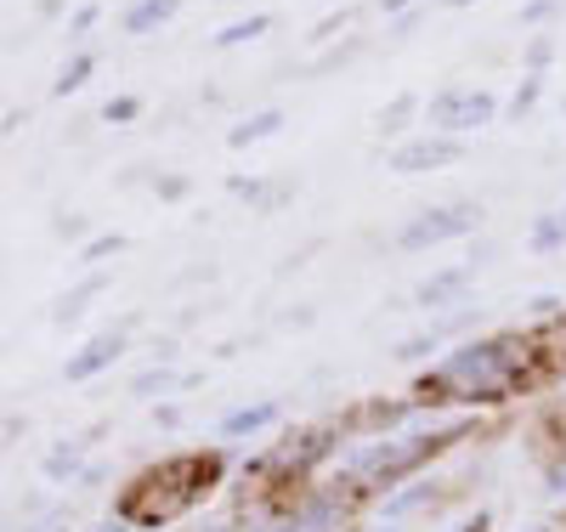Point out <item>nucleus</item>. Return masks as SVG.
I'll return each mask as SVG.
<instances>
[{
    "label": "nucleus",
    "mask_w": 566,
    "mask_h": 532,
    "mask_svg": "<svg viewBox=\"0 0 566 532\" xmlns=\"http://www.w3.org/2000/svg\"><path fill=\"white\" fill-rule=\"evenodd\" d=\"M154 419H159L165 430H176V425H181V408H176V403H165V408H154Z\"/></svg>",
    "instance_id": "nucleus-37"
},
{
    "label": "nucleus",
    "mask_w": 566,
    "mask_h": 532,
    "mask_svg": "<svg viewBox=\"0 0 566 532\" xmlns=\"http://www.w3.org/2000/svg\"><path fill=\"white\" fill-rule=\"evenodd\" d=\"M527 532H555V526H527Z\"/></svg>",
    "instance_id": "nucleus-40"
},
{
    "label": "nucleus",
    "mask_w": 566,
    "mask_h": 532,
    "mask_svg": "<svg viewBox=\"0 0 566 532\" xmlns=\"http://www.w3.org/2000/svg\"><path fill=\"white\" fill-rule=\"evenodd\" d=\"M419 18H424V7H413V12H402V18H391V23H386V40H391V45H402V40H413V29H419Z\"/></svg>",
    "instance_id": "nucleus-33"
},
{
    "label": "nucleus",
    "mask_w": 566,
    "mask_h": 532,
    "mask_svg": "<svg viewBox=\"0 0 566 532\" xmlns=\"http://www.w3.org/2000/svg\"><path fill=\"white\" fill-rule=\"evenodd\" d=\"M560 119H566V96H560Z\"/></svg>",
    "instance_id": "nucleus-41"
},
{
    "label": "nucleus",
    "mask_w": 566,
    "mask_h": 532,
    "mask_svg": "<svg viewBox=\"0 0 566 532\" xmlns=\"http://www.w3.org/2000/svg\"><path fill=\"white\" fill-rule=\"evenodd\" d=\"M181 385H187V374H176V363H154L130 379V397H170Z\"/></svg>",
    "instance_id": "nucleus-22"
},
{
    "label": "nucleus",
    "mask_w": 566,
    "mask_h": 532,
    "mask_svg": "<svg viewBox=\"0 0 566 532\" xmlns=\"http://www.w3.org/2000/svg\"><path fill=\"white\" fill-rule=\"evenodd\" d=\"M283 125H290V114H283L277 103H266V108H250L244 119H232V125H227V148H232V154L261 148V142L283 136Z\"/></svg>",
    "instance_id": "nucleus-11"
},
{
    "label": "nucleus",
    "mask_w": 566,
    "mask_h": 532,
    "mask_svg": "<svg viewBox=\"0 0 566 532\" xmlns=\"http://www.w3.org/2000/svg\"><path fill=\"white\" fill-rule=\"evenodd\" d=\"M352 499H357V488H346V481H328V488H301L295 504L277 515V532H340L346 515H352Z\"/></svg>",
    "instance_id": "nucleus-7"
},
{
    "label": "nucleus",
    "mask_w": 566,
    "mask_h": 532,
    "mask_svg": "<svg viewBox=\"0 0 566 532\" xmlns=\"http://www.w3.org/2000/svg\"><path fill=\"white\" fill-rule=\"evenodd\" d=\"M555 18H566V0H522V7H515V23H522L527 34L555 29Z\"/></svg>",
    "instance_id": "nucleus-27"
},
{
    "label": "nucleus",
    "mask_w": 566,
    "mask_h": 532,
    "mask_svg": "<svg viewBox=\"0 0 566 532\" xmlns=\"http://www.w3.org/2000/svg\"><path fill=\"white\" fill-rule=\"evenodd\" d=\"M555 58H560L555 29H538V34H527V40H522V74H549V69H555Z\"/></svg>",
    "instance_id": "nucleus-23"
},
{
    "label": "nucleus",
    "mask_w": 566,
    "mask_h": 532,
    "mask_svg": "<svg viewBox=\"0 0 566 532\" xmlns=\"http://www.w3.org/2000/svg\"><path fill=\"white\" fill-rule=\"evenodd\" d=\"M91 532H130V521H119V515H114V521H97Z\"/></svg>",
    "instance_id": "nucleus-38"
},
{
    "label": "nucleus",
    "mask_w": 566,
    "mask_h": 532,
    "mask_svg": "<svg viewBox=\"0 0 566 532\" xmlns=\"http://www.w3.org/2000/svg\"><path fill=\"white\" fill-rule=\"evenodd\" d=\"M227 192L232 199H244L250 205V216H277L283 205H295V176H277V170H232L227 176Z\"/></svg>",
    "instance_id": "nucleus-9"
},
{
    "label": "nucleus",
    "mask_w": 566,
    "mask_h": 532,
    "mask_svg": "<svg viewBox=\"0 0 566 532\" xmlns=\"http://www.w3.org/2000/svg\"><path fill=\"white\" fill-rule=\"evenodd\" d=\"M125 244H130L125 232H91L85 244H80V255H74V267H91V272H97V267H108V255H125Z\"/></svg>",
    "instance_id": "nucleus-24"
},
{
    "label": "nucleus",
    "mask_w": 566,
    "mask_h": 532,
    "mask_svg": "<svg viewBox=\"0 0 566 532\" xmlns=\"http://www.w3.org/2000/svg\"><path fill=\"white\" fill-rule=\"evenodd\" d=\"M482 221H488V205H482V199L424 205V210H413V216L391 232V250H397V255H431V250H442V244H470V238H482Z\"/></svg>",
    "instance_id": "nucleus-4"
},
{
    "label": "nucleus",
    "mask_w": 566,
    "mask_h": 532,
    "mask_svg": "<svg viewBox=\"0 0 566 532\" xmlns=\"http://www.w3.org/2000/svg\"><path fill=\"white\" fill-rule=\"evenodd\" d=\"M368 58V34H346V40H335V45H323V52L306 63V74L317 80V74H335V69H352V63H363Z\"/></svg>",
    "instance_id": "nucleus-18"
},
{
    "label": "nucleus",
    "mask_w": 566,
    "mask_h": 532,
    "mask_svg": "<svg viewBox=\"0 0 566 532\" xmlns=\"http://www.w3.org/2000/svg\"><path fill=\"white\" fill-rule=\"evenodd\" d=\"M80 470H85V437L45 453V481H80Z\"/></svg>",
    "instance_id": "nucleus-25"
},
{
    "label": "nucleus",
    "mask_w": 566,
    "mask_h": 532,
    "mask_svg": "<svg viewBox=\"0 0 566 532\" xmlns=\"http://www.w3.org/2000/svg\"><path fill=\"white\" fill-rule=\"evenodd\" d=\"M176 12H181V0H130L125 18H119V29H125V34H154V29H165Z\"/></svg>",
    "instance_id": "nucleus-17"
},
{
    "label": "nucleus",
    "mask_w": 566,
    "mask_h": 532,
    "mask_svg": "<svg viewBox=\"0 0 566 532\" xmlns=\"http://www.w3.org/2000/svg\"><path fill=\"white\" fill-rule=\"evenodd\" d=\"M448 341H442V334H437V323H424L419 334H408V341H397V363H424V357H431V352H442Z\"/></svg>",
    "instance_id": "nucleus-28"
},
{
    "label": "nucleus",
    "mask_w": 566,
    "mask_h": 532,
    "mask_svg": "<svg viewBox=\"0 0 566 532\" xmlns=\"http://www.w3.org/2000/svg\"><path fill=\"white\" fill-rule=\"evenodd\" d=\"M560 210H566V205H560Z\"/></svg>",
    "instance_id": "nucleus-42"
},
{
    "label": "nucleus",
    "mask_w": 566,
    "mask_h": 532,
    "mask_svg": "<svg viewBox=\"0 0 566 532\" xmlns=\"http://www.w3.org/2000/svg\"><path fill=\"white\" fill-rule=\"evenodd\" d=\"M216 476H221V459H216V453L170 459V465H159V470H148V476H136L130 488H125L119 521H130V526H159V521L181 515L187 504L199 499L205 481H216Z\"/></svg>",
    "instance_id": "nucleus-3"
},
{
    "label": "nucleus",
    "mask_w": 566,
    "mask_h": 532,
    "mask_svg": "<svg viewBox=\"0 0 566 532\" xmlns=\"http://www.w3.org/2000/svg\"><path fill=\"white\" fill-rule=\"evenodd\" d=\"M91 74H97V52H91V45H80V52L57 69L52 96H74V91H85V85H91Z\"/></svg>",
    "instance_id": "nucleus-20"
},
{
    "label": "nucleus",
    "mask_w": 566,
    "mask_h": 532,
    "mask_svg": "<svg viewBox=\"0 0 566 532\" xmlns=\"http://www.w3.org/2000/svg\"><path fill=\"white\" fill-rule=\"evenodd\" d=\"M125 341H130V328H125V323H119V328H108V334H97V341H85V346L63 363V379H69V385H85V379L108 374V368L125 357Z\"/></svg>",
    "instance_id": "nucleus-10"
},
{
    "label": "nucleus",
    "mask_w": 566,
    "mask_h": 532,
    "mask_svg": "<svg viewBox=\"0 0 566 532\" xmlns=\"http://www.w3.org/2000/svg\"><path fill=\"white\" fill-rule=\"evenodd\" d=\"M464 425H431V430H391V437H363L340 453V481L357 493H391L397 481L419 476L437 453L453 448Z\"/></svg>",
    "instance_id": "nucleus-2"
},
{
    "label": "nucleus",
    "mask_w": 566,
    "mask_h": 532,
    "mask_svg": "<svg viewBox=\"0 0 566 532\" xmlns=\"http://www.w3.org/2000/svg\"><path fill=\"white\" fill-rule=\"evenodd\" d=\"M283 419V403L277 397H261V403H244V408H232L221 419V437L227 442H239V437H261V430H272Z\"/></svg>",
    "instance_id": "nucleus-12"
},
{
    "label": "nucleus",
    "mask_w": 566,
    "mask_h": 532,
    "mask_svg": "<svg viewBox=\"0 0 566 532\" xmlns=\"http://www.w3.org/2000/svg\"><path fill=\"white\" fill-rule=\"evenodd\" d=\"M527 306H533V317H555L560 312V295H533Z\"/></svg>",
    "instance_id": "nucleus-36"
},
{
    "label": "nucleus",
    "mask_w": 566,
    "mask_h": 532,
    "mask_svg": "<svg viewBox=\"0 0 566 532\" xmlns=\"http://www.w3.org/2000/svg\"><path fill=\"white\" fill-rule=\"evenodd\" d=\"M476 272H482L476 261L437 267V272H424V278L413 283V295H408V301H413L419 312H431V317H437V312H453V306L470 301V283H476Z\"/></svg>",
    "instance_id": "nucleus-8"
},
{
    "label": "nucleus",
    "mask_w": 566,
    "mask_h": 532,
    "mask_svg": "<svg viewBox=\"0 0 566 532\" xmlns=\"http://www.w3.org/2000/svg\"><path fill=\"white\" fill-rule=\"evenodd\" d=\"M142 114H148V103H142L136 91H119V96H108V103H103V125H136Z\"/></svg>",
    "instance_id": "nucleus-30"
},
{
    "label": "nucleus",
    "mask_w": 566,
    "mask_h": 532,
    "mask_svg": "<svg viewBox=\"0 0 566 532\" xmlns=\"http://www.w3.org/2000/svg\"><path fill=\"white\" fill-rule=\"evenodd\" d=\"M148 187H154V199H159V205H181V199H193V176H187V170H154V176H148Z\"/></svg>",
    "instance_id": "nucleus-29"
},
{
    "label": "nucleus",
    "mask_w": 566,
    "mask_h": 532,
    "mask_svg": "<svg viewBox=\"0 0 566 532\" xmlns=\"http://www.w3.org/2000/svg\"><path fill=\"white\" fill-rule=\"evenodd\" d=\"M277 29V18L272 12H250V18H232V23H221L216 34H210V45L216 52H239V45H255L261 34H272Z\"/></svg>",
    "instance_id": "nucleus-15"
},
{
    "label": "nucleus",
    "mask_w": 566,
    "mask_h": 532,
    "mask_svg": "<svg viewBox=\"0 0 566 532\" xmlns=\"http://www.w3.org/2000/svg\"><path fill=\"white\" fill-rule=\"evenodd\" d=\"M544 91H549V74H522V80H515V91L504 96V114H510L515 125H522V119L544 103Z\"/></svg>",
    "instance_id": "nucleus-21"
},
{
    "label": "nucleus",
    "mask_w": 566,
    "mask_h": 532,
    "mask_svg": "<svg viewBox=\"0 0 566 532\" xmlns=\"http://www.w3.org/2000/svg\"><path fill=\"white\" fill-rule=\"evenodd\" d=\"M108 283H114V272H108V267H97V272H85V278H80V283L69 289V295L57 301V312H52V323H74V317H80V312H85L91 301H97V295H103V289H108Z\"/></svg>",
    "instance_id": "nucleus-16"
},
{
    "label": "nucleus",
    "mask_w": 566,
    "mask_h": 532,
    "mask_svg": "<svg viewBox=\"0 0 566 532\" xmlns=\"http://www.w3.org/2000/svg\"><path fill=\"white\" fill-rule=\"evenodd\" d=\"M97 23H103V0H80V7L69 12V40H74V52L85 45V34L97 29Z\"/></svg>",
    "instance_id": "nucleus-31"
},
{
    "label": "nucleus",
    "mask_w": 566,
    "mask_h": 532,
    "mask_svg": "<svg viewBox=\"0 0 566 532\" xmlns=\"http://www.w3.org/2000/svg\"><path fill=\"white\" fill-rule=\"evenodd\" d=\"M57 238H80V244H85V238H91V221H85V216H57Z\"/></svg>",
    "instance_id": "nucleus-34"
},
{
    "label": "nucleus",
    "mask_w": 566,
    "mask_h": 532,
    "mask_svg": "<svg viewBox=\"0 0 566 532\" xmlns=\"http://www.w3.org/2000/svg\"><path fill=\"white\" fill-rule=\"evenodd\" d=\"M437 504H442L437 481H413V488H391V493L380 499V515H386V521H408V515H431Z\"/></svg>",
    "instance_id": "nucleus-13"
},
{
    "label": "nucleus",
    "mask_w": 566,
    "mask_h": 532,
    "mask_svg": "<svg viewBox=\"0 0 566 532\" xmlns=\"http://www.w3.org/2000/svg\"><path fill=\"white\" fill-rule=\"evenodd\" d=\"M442 12H464V7H476V0H437Z\"/></svg>",
    "instance_id": "nucleus-39"
},
{
    "label": "nucleus",
    "mask_w": 566,
    "mask_h": 532,
    "mask_svg": "<svg viewBox=\"0 0 566 532\" xmlns=\"http://www.w3.org/2000/svg\"><path fill=\"white\" fill-rule=\"evenodd\" d=\"M527 250H533V255H560V250H566V210H538V216H533Z\"/></svg>",
    "instance_id": "nucleus-19"
},
{
    "label": "nucleus",
    "mask_w": 566,
    "mask_h": 532,
    "mask_svg": "<svg viewBox=\"0 0 566 532\" xmlns=\"http://www.w3.org/2000/svg\"><path fill=\"white\" fill-rule=\"evenodd\" d=\"M544 493H549V499H566V442H560V453H555L549 470H544Z\"/></svg>",
    "instance_id": "nucleus-32"
},
{
    "label": "nucleus",
    "mask_w": 566,
    "mask_h": 532,
    "mask_svg": "<svg viewBox=\"0 0 566 532\" xmlns=\"http://www.w3.org/2000/svg\"><path fill=\"white\" fill-rule=\"evenodd\" d=\"M464 154H470L464 136L413 131V136H402V142H391V148H386V170L391 176H437V170H453Z\"/></svg>",
    "instance_id": "nucleus-6"
},
{
    "label": "nucleus",
    "mask_w": 566,
    "mask_h": 532,
    "mask_svg": "<svg viewBox=\"0 0 566 532\" xmlns=\"http://www.w3.org/2000/svg\"><path fill=\"white\" fill-rule=\"evenodd\" d=\"M419 114H424V96H419V91H397L391 103H386L380 114H374V131L402 142V136H413V131H419Z\"/></svg>",
    "instance_id": "nucleus-14"
},
{
    "label": "nucleus",
    "mask_w": 566,
    "mask_h": 532,
    "mask_svg": "<svg viewBox=\"0 0 566 532\" xmlns=\"http://www.w3.org/2000/svg\"><path fill=\"white\" fill-rule=\"evenodd\" d=\"M357 18H363L357 7H340V12H328L323 23H312V29H306V45H317V52H323V45H335V40H346V34L357 29Z\"/></svg>",
    "instance_id": "nucleus-26"
},
{
    "label": "nucleus",
    "mask_w": 566,
    "mask_h": 532,
    "mask_svg": "<svg viewBox=\"0 0 566 532\" xmlns=\"http://www.w3.org/2000/svg\"><path fill=\"white\" fill-rule=\"evenodd\" d=\"M499 114H504V96L493 91V85H464V80H453V85H437L431 96H424V114H419V131H442V136H476V131H488V125H499Z\"/></svg>",
    "instance_id": "nucleus-5"
},
{
    "label": "nucleus",
    "mask_w": 566,
    "mask_h": 532,
    "mask_svg": "<svg viewBox=\"0 0 566 532\" xmlns=\"http://www.w3.org/2000/svg\"><path fill=\"white\" fill-rule=\"evenodd\" d=\"M527 341L522 334H464V341L419 379V403H504L510 392H522L527 379Z\"/></svg>",
    "instance_id": "nucleus-1"
},
{
    "label": "nucleus",
    "mask_w": 566,
    "mask_h": 532,
    "mask_svg": "<svg viewBox=\"0 0 566 532\" xmlns=\"http://www.w3.org/2000/svg\"><path fill=\"white\" fill-rule=\"evenodd\" d=\"M368 7H374V12H380V18L391 23V18H402V12H413V7H419V0H368Z\"/></svg>",
    "instance_id": "nucleus-35"
}]
</instances>
